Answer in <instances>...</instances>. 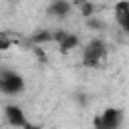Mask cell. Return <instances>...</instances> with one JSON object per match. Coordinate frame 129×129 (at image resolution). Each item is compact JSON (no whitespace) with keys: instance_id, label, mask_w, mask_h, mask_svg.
<instances>
[{"instance_id":"obj_1","label":"cell","mask_w":129,"mask_h":129,"mask_svg":"<svg viewBox=\"0 0 129 129\" xmlns=\"http://www.w3.org/2000/svg\"><path fill=\"white\" fill-rule=\"evenodd\" d=\"M107 56V44L101 38H93L85 44L83 48V64L89 69H95L103 62V58Z\"/></svg>"},{"instance_id":"obj_2","label":"cell","mask_w":129,"mask_h":129,"mask_svg":"<svg viewBox=\"0 0 129 129\" xmlns=\"http://www.w3.org/2000/svg\"><path fill=\"white\" fill-rule=\"evenodd\" d=\"M0 89L4 95H20L26 89V81L20 73L12 69H2L0 73Z\"/></svg>"},{"instance_id":"obj_3","label":"cell","mask_w":129,"mask_h":129,"mask_svg":"<svg viewBox=\"0 0 129 129\" xmlns=\"http://www.w3.org/2000/svg\"><path fill=\"white\" fill-rule=\"evenodd\" d=\"M123 111L119 107H107L101 115L93 117V127L95 129H119L123 125Z\"/></svg>"},{"instance_id":"obj_4","label":"cell","mask_w":129,"mask_h":129,"mask_svg":"<svg viewBox=\"0 0 129 129\" xmlns=\"http://www.w3.org/2000/svg\"><path fill=\"white\" fill-rule=\"evenodd\" d=\"M4 119L10 127H16V129H24L28 125L26 113L18 105H4Z\"/></svg>"},{"instance_id":"obj_5","label":"cell","mask_w":129,"mask_h":129,"mask_svg":"<svg viewBox=\"0 0 129 129\" xmlns=\"http://www.w3.org/2000/svg\"><path fill=\"white\" fill-rule=\"evenodd\" d=\"M113 18L119 24V28L125 32L129 26V0H119L113 6Z\"/></svg>"},{"instance_id":"obj_6","label":"cell","mask_w":129,"mask_h":129,"mask_svg":"<svg viewBox=\"0 0 129 129\" xmlns=\"http://www.w3.org/2000/svg\"><path fill=\"white\" fill-rule=\"evenodd\" d=\"M54 42L60 46V50H71V48H77V44H79V36L71 34L69 30L58 28V30H54Z\"/></svg>"},{"instance_id":"obj_7","label":"cell","mask_w":129,"mask_h":129,"mask_svg":"<svg viewBox=\"0 0 129 129\" xmlns=\"http://www.w3.org/2000/svg\"><path fill=\"white\" fill-rule=\"evenodd\" d=\"M71 10H73V4L69 0H52L48 6V14L54 18H64L71 14Z\"/></svg>"},{"instance_id":"obj_8","label":"cell","mask_w":129,"mask_h":129,"mask_svg":"<svg viewBox=\"0 0 129 129\" xmlns=\"http://www.w3.org/2000/svg\"><path fill=\"white\" fill-rule=\"evenodd\" d=\"M52 40H54V30H38V32H34L30 36V42L34 46L44 44V42H52Z\"/></svg>"},{"instance_id":"obj_9","label":"cell","mask_w":129,"mask_h":129,"mask_svg":"<svg viewBox=\"0 0 129 129\" xmlns=\"http://www.w3.org/2000/svg\"><path fill=\"white\" fill-rule=\"evenodd\" d=\"M75 4L79 6V10H81V14H83V16H87V18H91V16H93L95 6H93V4H89L87 0H77Z\"/></svg>"},{"instance_id":"obj_10","label":"cell","mask_w":129,"mask_h":129,"mask_svg":"<svg viewBox=\"0 0 129 129\" xmlns=\"http://www.w3.org/2000/svg\"><path fill=\"white\" fill-rule=\"evenodd\" d=\"M87 24H89L91 28H103V26H105L101 20H91V18H89V22H87Z\"/></svg>"},{"instance_id":"obj_11","label":"cell","mask_w":129,"mask_h":129,"mask_svg":"<svg viewBox=\"0 0 129 129\" xmlns=\"http://www.w3.org/2000/svg\"><path fill=\"white\" fill-rule=\"evenodd\" d=\"M8 46H10V40L6 38V34H2V42H0V48H2V50H6Z\"/></svg>"},{"instance_id":"obj_12","label":"cell","mask_w":129,"mask_h":129,"mask_svg":"<svg viewBox=\"0 0 129 129\" xmlns=\"http://www.w3.org/2000/svg\"><path fill=\"white\" fill-rule=\"evenodd\" d=\"M24 129H40V127H38V125H32V123H28Z\"/></svg>"},{"instance_id":"obj_13","label":"cell","mask_w":129,"mask_h":129,"mask_svg":"<svg viewBox=\"0 0 129 129\" xmlns=\"http://www.w3.org/2000/svg\"><path fill=\"white\" fill-rule=\"evenodd\" d=\"M125 34H127V36H129V26H127V30H125Z\"/></svg>"}]
</instances>
